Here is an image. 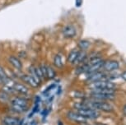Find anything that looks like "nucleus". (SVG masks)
<instances>
[{
	"instance_id": "obj_27",
	"label": "nucleus",
	"mask_w": 126,
	"mask_h": 125,
	"mask_svg": "<svg viewBox=\"0 0 126 125\" xmlns=\"http://www.w3.org/2000/svg\"><path fill=\"white\" fill-rule=\"evenodd\" d=\"M94 125H106L104 124H100V123H96V124H94Z\"/></svg>"
},
{
	"instance_id": "obj_21",
	"label": "nucleus",
	"mask_w": 126,
	"mask_h": 125,
	"mask_svg": "<svg viewBox=\"0 0 126 125\" xmlns=\"http://www.w3.org/2000/svg\"><path fill=\"white\" fill-rule=\"evenodd\" d=\"M10 95H8V93L4 92L3 91H0V102L1 103H7L10 102Z\"/></svg>"
},
{
	"instance_id": "obj_1",
	"label": "nucleus",
	"mask_w": 126,
	"mask_h": 125,
	"mask_svg": "<svg viewBox=\"0 0 126 125\" xmlns=\"http://www.w3.org/2000/svg\"><path fill=\"white\" fill-rule=\"evenodd\" d=\"M10 105L12 110L19 114L25 113L29 109V102L25 96H13L10 100Z\"/></svg>"
},
{
	"instance_id": "obj_18",
	"label": "nucleus",
	"mask_w": 126,
	"mask_h": 125,
	"mask_svg": "<svg viewBox=\"0 0 126 125\" xmlns=\"http://www.w3.org/2000/svg\"><path fill=\"white\" fill-rule=\"evenodd\" d=\"M79 52H80V50H78V49H73V50L71 51L68 55V58H67L68 62L70 63H74L76 58H77V57H78V54H79Z\"/></svg>"
},
{
	"instance_id": "obj_10",
	"label": "nucleus",
	"mask_w": 126,
	"mask_h": 125,
	"mask_svg": "<svg viewBox=\"0 0 126 125\" xmlns=\"http://www.w3.org/2000/svg\"><path fill=\"white\" fill-rule=\"evenodd\" d=\"M2 124L3 125H21L22 120L19 117L6 115L2 119Z\"/></svg>"
},
{
	"instance_id": "obj_11",
	"label": "nucleus",
	"mask_w": 126,
	"mask_h": 125,
	"mask_svg": "<svg viewBox=\"0 0 126 125\" xmlns=\"http://www.w3.org/2000/svg\"><path fill=\"white\" fill-rule=\"evenodd\" d=\"M8 63H10L14 68H15V69L19 70V71L22 69L23 65H22V61H21V59L18 57H16V56H15V55L8 56Z\"/></svg>"
},
{
	"instance_id": "obj_28",
	"label": "nucleus",
	"mask_w": 126,
	"mask_h": 125,
	"mask_svg": "<svg viewBox=\"0 0 126 125\" xmlns=\"http://www.w3.org/2000/svg\"><path fill=\"white\" fill-rule=\"evenodd\" d=\"M0 84H3V81L1 79H0Z\"/></svg>"
},
{
	"instance_id": "obj_22",
	"label": "nucleus",
	"mask_w": 126,
	"mask_h": 125,
	"mask_svg": "<svg viewBox=\"0 0 126 125\" xmlns=\"http://www.w3.org/2000/svg\"><path fill=\"white\" fill-rule=\"evenodd\" d=\"M0 79L3 81V84L5 83V82H7L9 80L8 76L7 75L5 70H4V68L1 65H0Z\"/></svg>"
},
{
	"instance_id": "obj_17",
	"label": "nucleus",
	"mask_w": 126,
	"mask_h": 125,
	"mask_svg": "<svg viewBox=\"0 0 126 125\" xmlns=\"http://www.w3.org/2000/svg\"><path fill=\"white\" fill-rule=\"evenodd\" d=\"M87 54L85 51H80L78 54L77 58H76L75 62L73 63V64H81V63H85V60L87 58Z\"/></svg>"
},
{
	"instance_id": "obj_14",
	"label": "nucleus",
	"mask_w": 126,
	"mask_h": 125,
	"mask_svg": "<svg viewBox=\"0 0 126 125\" xmlns=\"http://www.w3.org/2000/svg\"><path fill=\"white\" fill-rule=\"evenodd\" d=\"M119 63L117 61L115 60H111V61H107V62H105L104 63V69L108 71V72H112L119 68Z\"/></svg>"
},
{
	"instance_id": "obj_23",
	"label": "nucleus",
	"mask_w": 126,
	"mask_h": 125,
	"mask_svg": "<svg viewBox=\"0 0 126 125\" xmlns=\"http://www.w3.org/2000/svg\"><path fill=\"white\" fill-rule=\"evenodd\" d=\"M17 57L20 58H27V54H26V52H23V51H21L19 52L18 54V56Z\"/></svg>"
},
{
	"instance_id": "obj_4",
	"label": "nucleus",
	"mask_w": 126,
	"mask_h": 125,
	"mask_svg": "<svg viewBox=\"0 0 126 125\" xmlns=\"http://www.w3.org/2000/svg\"><path fill=\"white\" fill-rule=\"evenodd\" d=\"M76 111L79 113L82 117H84L87 119H95L100 116V113L98 112V110H93L89 107L83 108V109H78Z\"/></svg>"
},
{
	"instance_id": "obj_9",
	"label": "nucleus",
	"mask_w": 126,
	"mask_h": 125,
	"mask_svg": "<svg viewBox=\"0 0 126 125\" xmlns=\"http://www.w3.org/2000/svg\"><path fill=\"white\" fill-rule=\"evenodd\" d=\"M62 33H63V36H64L65 38L71 39V38H73V37L77 35V30H76V27L74 26L68 24L63 28Z\"/></svg>"
},
{
	"instance_id": "obj_19",
	"label": "nucleus",
	"mask_w": 126,
	"mask_h": 125,
	"mask_svg": "<svg viewBox=\"0 0 126 125\" xmlns=\"http://www.w3.org/2000/svg\"><path fill=\"white\" fill-rule=\"evenodd\" d=\"M53 63H54V65L57 68H59V69H61V68L63 67V60H62L61 56L59 55H54V59H53Z\"/></svg>"
},
{
	"instance_id": "obj_2",
	"label": "nucleus",
	"mask_w": 126,
	"mask_h": 125,
	"mask_svg": "<svg viewBox=\"0 0 126 125\" xmlns=\"http://www.w3.org/2000/svg\"><path fill=\"white\" fill-rule=\"evenodd\" d=\"M92 96L98 100H113L115 97L114 91L108 89H93L92 91Z\"/></svg>"
},
{
	"instance_id": "obj_7",
	"label": "nucleus",
	"mask_w": 126,
	"mask_h": 125,
	"mask_svg": "<svg viewBox=\"0 0 126 125\" xmlns=\"http://www.w3.org/2000/svg\"><path fill=\"white\" fill-rule=\"evenodd\" d=\"M13 87L15 91V93L20 94L23 96H27L30 93V89L29 86H27L24 83H21V82H15L13 85Z\"/></svg>"
},
{
	"instance_id": "obj_8",
	"label": "nucleus",
	"mask_w": 126,
	"mask_h": 125,
	"mask_svg": "<svg viewBox=\"0 0 126 125\" xmlns=\"http://www.w3.org/2000/svg\"><path fill=\"white\" fill-rule=\"evenodd\" d=\"M20 79L23 83L26 84L27 86L32 87V88H38L40 85L32 78V77L30 74H22V76H20Z\"/></svg>"
},
{
	"instance_id": "obj_12",
	"label": "nucleus",
	"mask_w": 126,
	"mask_h": 125,
	"mask_svg": "<svg viewBox=\"0 0 126 125\" xmlns=\"http://www.w3.org/2000/svg\"><path fill=\"white\" fill-rule=\"evenodd\" d=\"M87 81L90 82V83H92V82H97V81H101V80H106V77L103 72H101V71H98V72H96L94 73H92L90 75H87Z\"/></svg>"
},
{
	"instance_id": "obj_26",
	"label": "nucleus",
	"mask_w": 126,
	"mask_h": 125,
	"mask_svg": "<svg viewBox=\"0 0 126 125\" xmlns=\"http://www.w3.org/2000/svg\"><path fill=\"white\" fill-rule=\"evenodd\" d=\"M123 112H124V114H125L126 115V105L124 106V108H123Z\"/></svg>"
},
{
	"instance_id": "obj_25",
	"label": "nucleus",
	"mask_w": 126,
	"mask_h": 125,
	"mask_svg": "<svg viewBox=\"0 0 126 125\" xmlns=\"http://www.w3.org/2000/svg\"><path fill=\"white\" fill-rule=\"evenodd\" d=\"M82 3V0H76V3H77V6H78V7L81 5Z\"/></svg>"
},
{
	"instance_id": "obj_24",
	"label": "nucleus",
	"mask_w": 126,
	"mask_h": 125,
	"mask_svg": "<svg viewBox=\"0 0 126 125\" xmlns=\"http://www.w3.org/2000/svg\"><path fill=\"white\" fill-rule=\"evenodd\" d=\"M121 77H122V78L125 80V81H126V71H125V72H123L122 75H121Z\"/></svg>"
},
{
	"instance_id": "obj_16",
	"label": "nucleus",
	"mask_w": 126,
	"mask_h": 125,
	"mask_svg": "<svg viewBox=\"0 0 126 125\" xmlns=\"http://www.w3.org/2000/svg\"><path fill=\"white\" fill-rule=\"evenodd\" d=\"M56 77V72L51 66L46 65V79L53 80Z\"/></svg>"
},
{
	"instance_id": "obj_13",
	"label": "nucleus",
	"mask_w": 126,
	"mask_h": 125,
	"mask_svg": "<svg viewBox=\"0 0 126 125\" xmlns=\"http://www.w3.org/2000/svg\"><path fill=\"white\" fill-rule=\"evenodd\" d=\"M104 63H105V61H103V60L99 61L98 63L90 66L86 72L87 73V75H90L92 73H94V72H98V71H100L102 68H103Z\"/></svg>"
},
{
	"instance_id": "obj_6",
	"label": "nucleus",
	"mask_w": 126,
	"mask_h": 125,
	"mask_svg": "<svg viewBox=\"0 0 126 125\" xmlns=\"http://www.w3.org/2000/svg\"><path fill=\"white\" fill-rule=\"evenodd\" d=\"M67 118L70 121L77 123V124H86L87 119H85L84 117H82L79 113H78L77 111H69L67 114Z\"/></svg>"
},
{
	"instance_id": "obj_3",
	"label": "nucleus",
	"mask_w": 126,
	"mask_h": 125,
	"mask_svg": "<svg viewBox=\"0 0 126 125\" xmlns=\"http://www.w3.org/2000/svg\"><path fill=\"white\" fill-rule=\"evenodd\" d=\"M87 107L92 108L96 110H101L104 112H111L113 110V106L107 102H104L102 100H94L86 103Z\"/></svg>"
},
{
	"instance_id": "obj_5",
	"label": "nucleus",
	"mask_w": 126,
	"mask_h": 125,
	"mask_svg": "<svg viewBox=\"0 0 126 125\" xmlns=\"http://www.w3.org/2000/svg\"><path fill=\"white\" fill-rule=\"evenodd\" d=\"M92 89H108V90L115 91V85L108 80H101L95 82H92L91 84Z\"/></svg>"
},
{
	"instance_id": "obj_15",
	"label": "nucleus",
	"mask_w": 126,
	"mask_h": 125,
	"mask_svg": "<svg viewBox=\"0 0 126 125\" xmlns=\"http://www.w3.org/2000/svg\"><path fill=\"white\" fill-rule=\"evenodd\" d=\"M28 74H30L31 76L32 77V78L34 79L39 85L41 84L42 80L40 79L39 74H38L37 70H36V67H34V66H33V67L29 68V73H28Z\"/></svg>"
},
{
	"instance_id": "obj_20",
	"label": "nucleus",
	"mask_w": 126,
	"mask_h": 125,
	"mask_svg": "<svg viewBox=\"0 0 126 125\" xmlns=\"http://www.w3.org/2000/svg\"><path fill=\"white\" fill-rule=\"evenodd\" d=\"M78 46L82 51H84V50H86V49H87L89 48L90 42L88 41H87V40H82V41H80L79 42H78Z\"/></svg>"
}]
</instances>
